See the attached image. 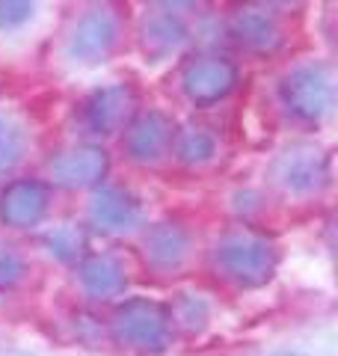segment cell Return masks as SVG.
I'll return each mask as SVG.
<instances>
[{"label": "cell", "mask_w": 338, "mask_h": 356, "mask_svg": "<svg viewBox=\"0 0 338 356\" xmlns=\"http://www.w3.org/2000/svg\"><path fill=\"white\" fill-rule=\"evenodd\" d=\"M217 264L232 282L243 288L264 285L276 270V252L270 241L255 232H229L217 243Z\"/></svg>", "instance_id": "1"}, {"label": "cell", "mask_w": 338, "mask_h": 356, "mask_svg": "<svg viewBox=\"0 0 338 356\" xmlns=\"http://www.w3.org/2000/svg\"><path fill=\"white\" fill-rule=\"evenodd\" d=\"M113 336L122 348H131L137 353H161L172 339V321L161 303L128 300L113 318Z\"/></svg>", "instance_id": "2"}, {"label": "cell", "mask_w": 338, "mask_h": 356, "mask_svg": "<svg viewBox=\"0 0 338 356\" xmlns=\"http://www.w3.org/2000/svg\"><path fill=\"white\" fill-rule=\"evenodd\" d=\"M282 104L300 122H321L332 110V77L323 65H300L279 86Z\"/></svg>", "instance_id": "3"}, {"label": "cell", "mask_w": 338, "mask_h": 356, "mask_svg": "<svg viewBox=\"0 0 338 356\" xmlns=\"http://www.w3.org/2000/svg\"><path fill=\"white\" fill-rule=\"evenodd\" d=\"M119 42V21L107 9H89V13L72 27L69 57L74 63H101Z\"/></svg>", "instance_id": "4"}, {"label": "cell", "mask_w": 338, "mask_h": 356, "mask_svg": "<svg viewBox=\"0 0 338 356\" xmlns=\"http://www.w3.org/2000/svg\"><path fill=\"white\" fill-rule=\"evenodd\" d=\"M238 83V69L223 57H196L184 69V92L196 104H214Z\"/></svg>", "instance_id": "5"}, {"label": "cell", "mask_w": 338, "mask_h": 356, "mask_svg": "<svg viewBox=\"0 0 338 356\" xmlns=\"http://www.w3.org/2000/svg\"><path fill=\"white\" fill-rule=\"evenodd\" d=\"M48 214V187L33 178L13 181L0 193V220L13 229H30Z\"/></svg>", "instance_id": "6"}, {"label": "cell", "mask_w": 338, "mask_h": 356, "mask_svg": "<svg viewBox=\"0 0 338 356\" xmlns=\"http://www.w3.org/2000/svg\"><path fill=\"white\" fill-rule=\"evenodd\" d=\"M276 181L288 193H312L326 181V161L314 146H294L276 161Z\"/></svg>", "instance_id": "7"}, {"label": "cell", "mask_w": 338, "mask_h": 356, "mask_svg": "<svg viewBox=\"0 0 338 356\" xmlns=\"http://www.w3.org/2000/svg\"><path fill=\"white\" fill-rule=\"evenodd\" d=\"M172 140H175V128L163 113H152L140 116L137 122L128 125V137H125V146L131 152L134 161H143V163H152V161H161L163 154L172 149Z\"/></svg>", "instance_id": "8"}, {"label": "cell", "mask_w": 338, "mask_h": 356, "mask_svg": "<svg viewBox=\"0 0 338 356\" xmlns=\"http://www.w3.org/2000/svg\"><path fill=\"white\" fill-rule=\"evenodd\" d=\"M89 217L92 222L107 232V235H125V232L140 226L143 208L128 191H119V187H104L95 199L92 208H89Z\"/></svg>", "instance_id": "9"}, {"label": "cell", "mask_w": 338, "mask_h": 356, "mask_svg": "<svg viewBox=\"0 0 338 356\" xmlns=\"http://www.w3.org/2000/svg\"><path fill=\"white\" fill-rule=\"evenodd\" d=\"M134 92L128 86H107L89 98L86 104V125L95 134H116L131 125L134 116Z\"/></svg>", "instance_id": "10"}, {"label": "cell", "mask_w": 338, "mask_h": 356, "mask_svg": "<svg viewBox=\"0 0 338 356\" xmlns=\"http://www.w3.org/2000/svg\"><path fill=\"white\" fill-rule=\"evenodd\" d=\"M104 172H107V154L92 146L63 152L51 163V175L65 187H89L101 181Z\"/></svg>", "instance_id": "11"}, {"label": "cell", "mask_w": 338, "mask_h": 356, "mask_svg": "<svg viewBox=\"0 0 338 356\" xmlns=\"http://www.w3.org/2000/svg\"><path fill=\"white\" fill-rule=\"evenodd\" d=\"M190 252V238L175 222H161L145 235V259L157 270H175L182 267Z\"/></svg>", "instance_id": "12"}, {"label": "cell", "mask_w": 338, "mask_h": 356, "mask_svg": "<svg viewBox=\"0 0 338 356\" xmlns=\"http://www.w3.org/2000/svg\"><path fill=\"white\" fill-rule=\"evenodd\" d=\"M81 285L89 297L110 300L125 291V270L113 255H89L81 264Z\"/></svg>", "instance_id": "13"}, {"label": "cell", "mask_w": 338, "mask_h": 356, "mask_svg": "<svg viewBox=\"0 0 338 356\" xmlns=\"http://www.w3.org/2000/svg\"><path fill=\"white\" fill-rule=\"evenodd\" d=\"M232 33H234V39H238L241 44L255 48V51L273 48V44L279 42L276 18L261 13V9H241V13L232 18Z\"/></svg>", "instance_id": "14"}, {"label": "cell", "mask_w": 338, "mask_h": 356, "mask_svg": "<svg viewBox=\"0 0 338 356\" xmlns=\"http://www.w3.org/2000/svg\"><path fill=\"white\" fill-rule=\"evenodd\" d=\"M172 143L184 163H208L217 154V137L208 128H187Z\"/></svg>", "instance_id": "15"}, {"label": "cell", "mask_w": 338, "mask_h": 356, "mask_svg": "<svg viewBox=\"0 0 338 356\" xmlns=\"http://www.w3.org/2000/svg\"><path fill=\"white\" fill-rule=\"evenodd\" d=\"M27 134L15 119L0 116V178H6L24 158Z\"/></svg>", "instance_id": "16"}, {"label": "cell", "mask_w": 338, "mask_h": 356, "mask_svg": "<svg viewBox=\"0 0 338 356\" xmlns=\"http://www.w3.org/2000/svg\"><path fill=\"white\" fill-rule=\"evenodd\" d=\"M184 42V27L175 15H157L145 24V48L154 54H169Z\"/></svg>", "instance_id": "17"}, {"label": "cell", "mask_w": 338, "mask_h": 356, "mask_svg": "<svg viewBox=\"0 0 338 356\" xmlns=\"http://www.w3.org/2000/svg\"><path fill=\"white\" fill-rule=\"evenodd\" d=\"M169 312V321H172V327H184L187 332L193 330H202L208 321V306L202 303V300L184 294L182 300L175 303V309H166Z\"/></svg>", "instance_id": "18"}, {"label": "cell", "mask_w": 338, "mask_h": 356, "mask_svg": "<svg viewBox=\"0 0 338 356\" xmlns=\"http://www.w3.org/2000/svg\"><path fill=\"white\" fill-rule=\"evenodd\" d=\"M45 243H48V250L56 255V259H74V255L86 247V238L77 226H60V229L51 232Z\"/></svg>", "instance_id": "19"}, {"label": "cell", "mask_w": 338, "mask_h": 356, "mask_svg": "<svg viewBox=\"0 0 338 356\" xmlns=\"http://www.w3.org/2000/svg\"><path fill=\"white\" fill-rule=\"evenodd\" d=\"M36 13V0H0V33L21 30Z\"/></svg>", "instance_id": "20"}, {"label": "cell", "mask_w": 338, "mask_h": 356, "mask_svg": "<svg viewBox=\"0 0 338 356\" xmlns=\"http://www.w3.org/2000/svg\"><path fill=\"white\" fill-rule=\"evenodd\" d=\"M21 276H24V259H21L13 247L0 243V291L18 285Z\"/></svg>", "instance_id": "21"}, {"label": "cell", "mask_w": 338, "mask_h": 356, "mask_svg": "<svg viewBox=\"0 0 338 356\" xmlns=\"http://www.w3.org/2000/svg\"><path fill=\"white\" fill-rule=\"evenodd\" d=\"M163 3H169V6H190V3H196V0H163Z\"/></svg>", "instance_id": "22"}, {"label": "cell", "mask_w": 338, "mask_h": 356, "mask_svg": "<svg viewBox=\"0 0 338 356\" xmlns=\"http://www.w3.org/2000/svg\"><path fill=\"white\" fill-rule=\"evenodd\" d=\"M267 356H303V353H288V350H282V353H267Z\"/></svg>", "instance_id": "23"}]
</instances>
